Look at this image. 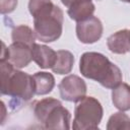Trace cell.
<instances>
[{
  "mask_svg": "<svg viewBox=\"0 0 130 130\" xmlns=\"http://www.w3.org/2000/svg\"><path fill=\"white\" fill-rule=\"evenodd\" d=\"M104 114L101 103L93 96H84L75 106L72 129H99Z\"/></svg>",
  "mask_w": 130,
  "mask_h": 130,
  "instance_id": "5b68a950",
  "label": "cell"
},
{
  "mask_svg": "<svg viewBox=\"0 0 130 130\" xmlns=\"http://www.w3.org/2000/svg\"><path fill=\"white\" fill-rule=\"evenodd\" d=\"M17 6V0H0V10L2 14L12 12Z\"/></svg>",
  "mask_w": 130,
  "mask_h": 130,
  "instance_id": "e0dca14e",
  "label": "cell"
},
{
  "mask_svg": "<svg viewBox=\"0 0 130 130\" xmlns=\"http://www.w3.org/2000/svg\"><path fill=\"white\" fill-rule=\"evenodd\" d=\"M76 0H61V2H62V4L63 5H65L66 7H69L73 2H75Z\"/></svg>",
  "mask_w": 130,
  "mask_h": 130,
  "instance_id": "ac0fdd59",
  "label": "cell"
},
{
  "mask_svg": "<svg viewBox=\"0 0 130 130\" xmlns=\"http://www.w3.org/2000/svg\"><path fill=\"white\" fill-rule=\"evenodd\" d=\"M102 21L93 15L85 20L78 21L76 24V36L83 44H93L102 38Z\"/></svg>",
  "mask_w": 130,
  "mask_h": 130,
  "instance_id": "52a82bcc",
  "label": "cell"
},
{
  "mask_svg": "<svg viewBox=\"0 0 130 130\" xmlns=\"http://www.w3.org/2000/svg\"><path fill=\"white\" fill-rule=\"evenodd\" d=\"M107 46L109 50L115 54H126L130 52L129 30L121 29L111 35L107 39Z\"/></svg>",
  "mask_w": 130,
  "mask_h": 130,
  "instance_id": "30bf717a",
  "label": "cell"
},
{
  "mask_svg": "<svg viewBox=\"0 0 130 130\" xmlns=\"http://www.w3.org/2000/svg\"><path fill=\"white\" fill-rule=\"evenodd\" d=\"M129 42H130V30H129Z\"/></svg>",
  "mask_w": 130,
  "mask_h": 130,
  "instance_id": "ffe728a7",
  "label": "cell"
},
{
  "mask_svg": "<svg viewBox=\"0 0 130 130\" xmlns=\"http://www.w3.org/2000/svg\"><path fill=\"white\" fill-rule=\"evenodd\" d=\"M58 87L61 98L67 102H78L86 94L85 81L74 74L65 76L59 83Z\"/></svg>",
  "mask_w": 130,
  "mask_h": 130,
  "instance_id": "8992f818",
  "label": "cell"
},
{
  "mask_svg": "<svg viewBox=\"0 0 130 130\" xmlns=\"http://www.w3.org/2000/svg\"><path fill=\"white\" fill-rule=\"evenodd\" d=\"M32 60L37 63V65L43 69L52 68L55 65L57 59V52H55L52 48L41 45V44H34L32 48Z\"/></svg>",
  "mask_w": 130,
  "mask_h": 130,
  "instance_id": "9c48e42d",
  "label": "cell"
},
{
  "mask_svg": "<svg viewBox=\"0 0 130 130\" xmlns=\"http://www.w3.org/2000/svg\"><path fill=\"white\" fill-rule=\"evenodd\" d=\"M35 82V91L38 95H44L51 92L55 86V78L49 72H37L32 75Z\"/></svg>",
  "mask_w": 130,
  "mask_h": 130,
  "instance_id": "4fadbf2b",
  "label": "cell"
},
{
  "mask_svg": "<svg viewBox=\"0 0 130 130\" xmlns=\"http://www.w3.org/2000/svg\"><path fill=\"white\" fill-rule=\"evenodd\" d=\"M28 10L34 17L37 38L44 43L57 41L63 30V11L51 0H29Z\"/></svg>",
  "mask_w": 130,
  "mask_h": 130,
  "instance_id": "6da1fadb",
  "label": "cell"
},
{
  "mask_svg": "<svg viewBox=\"0 0 130 130\" xmlns=\"http://www.w3.org/2000/svg\"><path fill=\"white\" fill-rule=\"evenodd\" d=\"M34 114L44 129H70V112L56 99L46 98L37 101L34 105Z\"/></svg>",
  "mask_w": 130,
  "mask_h": 130,
  "instance_id": "277c9868",
  "label": "cell"
},
{
  "mask_svg": "<svg viewBox=\"0 0 130 130\" xmlns=\"http://www.w3.org/2000/svg\"><path fill=\"white\" fill-rule=\"evenodd\" d=\"M112 102L114 106L120 111L130 110V85L127 83H120L112 90Z\"/></svg>",
  "mask_w": 130,
  "mask_h": 130,
  "instance_id": "7c38bea8",
  "label": "cell"
},
{
  "mask_svg": "<svg viewBox=\"0 0 130 130\" xmlns=\"http://www.w3.org/2000/svg\"><path fill=\"white\" fill-rule=\"evenodd\" d=\"M11 38L13 43H21V44H25L27 46L32 47L36 42L37 35L29 26L21 24V25L15 26L12 29Z\"/></svg>",
  "mask_w": 130,
  "mask_h": 130,
  "instance_id": "9a60e30c",
  "label": "cell"
},
{
  "mask_svg": "<svg viewBox=\"0 0 130 130\" xmlns=\"http://www.w3.org/2000/svg\"><path fill=\"white\" fill-rule=\"evenodd\" d=\"M79 70L84 77L111 89L118 86L123 78L120 68L98 52L83 53L79 61Z\"/></svg>",
  "mask_w": 130,
  "mask_h": 130,
  "instance_id": "7a4b0ae2",
  "label": "cell"
},
{
  "mask_svg": "<svg viewBox=\"0 0 130 130\" xmlns=\"http://www.w3.org/2000/svg\"><path fill=\"white\" fill-rule=\"evenodd\" d=\"M122 2H126V3H130V0H120Z\"/></svg>",
  "mask_w": 130,
  "mask_h": 130,
  "instance_id": "d6986e66",
  "label": "cell"
},
{
  "mask_svg": "<svg viewBox=\"0 0 130 130\" xmlns=\"http://www.w3.org/2000/svg\"><path fill=\"white\" fill-rule=\"evenodd\" d=\"M30 46L21 43H12L7 48V55L5 59L10 62L15 68L26 67L32 60V51Z\"/></svg>",
  "mask_w": 130,
  "mask_h": 130,
  "instance_id": "ba28073f",
  "label": "cell"
},
{
  "mask_svg": "<svg viewBox=\"0 0 130 130\" xmlns=\"http://www.w3.org/2000/svg\"><path fill=\"white\" fill-rule=\"evenodd\" d=\"M108 130H122V129H130V117L121 112L114 113L108 121L107 124Z\"/></svg>",
  "mask_w": 130,
  "mask_h": 130,
  "instance_id": "2e32d148",
  "label": "cell"
},
{
  "mask_svg": "<svg viewBox=\"0 0 130 130\" xmlns=\"http://www.w3.org/2000/svg\"><path fill=\"white\" fill-rule=\"evenodd\" d=\"M1 69V93L16 100V105L20 102H28L36 94L34 77L25 72L15 69L6 60H0Z\"/></svg>",
  "mask_w": 130,
  "mask_h": 130,
  "instance_id": "3957f363",
  "label": "cell"
},
{
  "mask_svg": "<svg viewBox=\"0 0 130 130\" xmlns=\"http://www.w3.org/2000/svg\"><path fill=\"white\" fill-rule=\"evenodd\" d=\"M94 5L91 0H76L73 2L67 10L68 15L75 21H82L93 15Z\"/></svg>",
  "mask_w": 130,
  "mask_h": 130,
  "instance_id": "8fae6325",
  "label": "cell"
},
{
  "mask_svg": "<svg viewBox=\"0 0 130 130\" xmlns=\"http://www.w3.org/2000/svg\"><path fill=\"white\" fill-rule=\"evenodd\" d=\"M74 64V57L71 52L66 50L57 51V59L55 65L51 68L54 73L57 74H67L70 73Z\"/></svg>",
  "mask_w": 130,
  "mask_h": 130,
  "instance_id": "5bb4252c",
  "label": "cell"
}]
</instances>
